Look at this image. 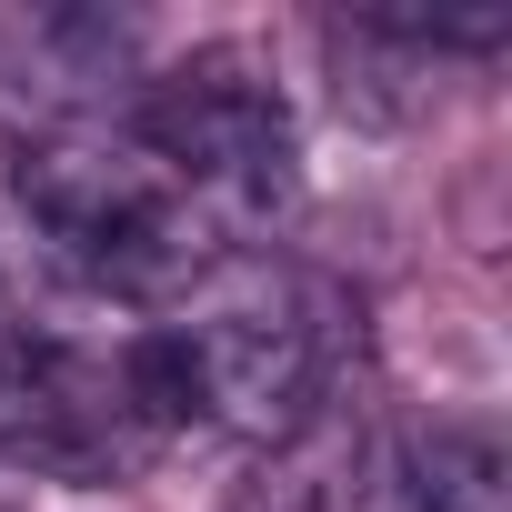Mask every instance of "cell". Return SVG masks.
Here are the masks:
<instances>
[{
    "mask_svg": "<svg viewBox=\"0 0 512 512\" xmlns=\"http://www.w3.org/2000/svg\"><path fill=\"white\" fill-rule=\"evenodd\" d=\"M11 201L21 221L51 241V262H71L101 292L161 302L181 282L211 272V211L191 191H171V171L141 141L111 131H41L11 161Z\"/></svg>",
    "mask_w": 512,
    "mask_h": 512,
    "instance_id": "1",
    "label": "cell"
},
{
    "mask_svg": "<svg viewBox=\"0 0 512 512\" xmlns=\"http://www.w3.org/2000/svg\"><path fill=\"white\" fill-rule=\"evenodd\" d=\"M181 332L201 362V422L241 442H302L332 412L342 362L362 352V302L322 272H241L231 302Z\"/></svg>",
    "mask_w": 512,
    "mask_h": 512,
    "instance_id": "2",
    "label": "cell"
},
{
    "mask_svg": "<svg viewBox=\"0 0 512 512\" xmlns=\"http://www.w3.org/2000/svg\"><path fill=\"white\" fill-rule=\"evenodd\" d=\"M141 151L171 171V191H191L201 211H241L272 221L302 191V141H292V101L251 51H191L181 71L151 81L141 101Z\"/></svg>",
    "mask_w": 512,
    "mask_h": 512,
    "instance_id": "3",
    "label": "cell"
},
{
    "mask_svg": "<svg viewBox=\"0 0 512 512\" xmlns=\"http://www.w3.org/2000/svg\"><path fill=\"white\" fill-rule=\"evenodd\" d=\"M372 512H512V462L482 422H412L372 472Z\"/></svg>",
    "mask_w": 512,
    "mask_h": 512,
    "instance_id": "4",
    "label": "cell"
},
{
    "mask_svg": "<svg viewBox=\"0 0 512 512\" xmlns=\"http://www.w3.org/2000/svg\"><path fill=\"white\" fill-rule=\"evenodd\" d=\"M231 512H332V492H322L312 462H262V472L231 492Z\"/></svg>",
    "mask_w": 512,
    "mask_h": 512,
    "instance_id": "5",
    "label": "cell"
}]
</instances>
